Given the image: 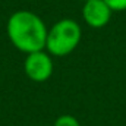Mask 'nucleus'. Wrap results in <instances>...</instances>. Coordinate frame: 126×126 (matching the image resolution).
<instances>
[{
    "label": "nucleus",
    "instance_id": "obj_1",
    "mask_svg": "<svg viewBox=\"0 0 126 126\" xmlns=\"http://www.w3.org/2000/svg\"><path fill=\"white\" fill-rule=\"evenodd\" d=\"M6 32L13 47L25 54L46 50L48 28L46 27L44 21L34 12H13L7 19Z\"/></svg>",
    "mask_w": 126,
    "mask_h": 126
},
{
    "label": "nucleus",
    "instance_id": "obj_2",
    "mask_svg": "<svg viewBox=\"0 0 126 126\" xmlns=\"http://www.w3.org/2000/svg\"><path fill=\"white\" fill-rule=\"evenodd\" d=\"M81 38L82 30L75 19H60L48 30L46 51L54 57H64L79 46Z\"/></svg>",
    "mask_w": 126,
    "mask_h": 126
},
{
    "label": "nucleus",
    "instance_id": "obj_3",
    "mask_svg": "<svg viewBox=\"0 0 126 126\" xmlns=\"http://www.w3.org/2000/svg\"><path fill=\"white\" fill-rule=\"evenodd\" d=\"M53 59L46 50L34 51L27 54L24 62L25 75L34 82H46L53 75Z\"/></svg>",
    "mask_w": 126,
    "mask_h": 126
},
{
    "label": "nucleus",
    "instance_id": "obj_4",
    "mask_svg": "<svg viewBox=\"0 0 126 126\" xmlns=\"http://www.w3.org/2000/svg\"><path fill=\"white\" fill-rule=\"evenodd\" d=\"M113 10L106 4L104 0H88L84 1L82 18L91 28H103L110 22Z\"/></svg>",
    "mask_w": 126,
    "mask_h": 126
},
{
    "label": "nucleus",
    "instance_id": "obj_5",
    "mask_svg": "<svg viewBox=\"0 0 126 126\" xmlns=\"http://www.w3.org/2000/svg\"><path fill=\"white\" fill-rule=\"evenodd\" d=\"M53 126H81V123H79V120H78L75 116L62 114V116H59V117L54 120V125Z\"/></svg>",
    "mask_w": 126,
    "mask_h": 126
},
{
    "label": "nucleus",
    "instance_id": "obj_6",
    "mask_svg": "<svg viewBox=\"0 0 126 126\" xmlns=\"http://www.w3.org/2000/svg\"><path fill=\"white\" fill-rule=\"evenodd\" d=\"M104 1L113 12H123V10H126V0H104Z\"/></svg>",
    "mask_w": 126,
    "mask_h": 126
},
{
    "label": "nucleus",
    "instance_id": "obj_7",
    "mask_svg": "<svg viewBox=\"0 0 126 126\" xmlns=\"http://www.w3.org/2000/svg\"><path fill=\"white\" fill-rule=\"evenodd\" d=\"M82 1H88V0H82Z\"/></svg>",
    "mask_w": 126,
    "mask_h": 126
}]
</instances>
